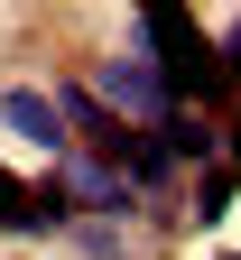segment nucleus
<instances>
[{"label": "nucleus", "instance_id": "obj_1", "mask_svg": "<svg viewBox=\"0 0 241 260\" xmlns=\"http://www.w3.org/2000/svg\"><path fill=\"white\" fill-rule=\"evenodd\" d=\"M140 47L158 56V75H167V93H177V103H223V93H232V75H223V38H204L186 10L140 19Z\"/></svg>", "mask_w": 241, "mask_h": 260}, {"label": "nucleus", "instance_id": "obj_2", "mask_svg": "<svg viewBox=\"0 0 241 260\" xmlns=\"http://www.w3.org/2000/svg\"><path fill=\"white\" fill-rule=\"evenodd\" d=\"M102 103H112V112H130V121H167V112H177V93H167V75H158V56L149 47H130V56H112V65H102Z\"/></svg>", "mask_w": 241, "mask_h": 260}, {"label": "nucleus", "instance_id": "obj_3", "mask_svg": "<svg viewBox=\"0 0 241 260\" xmlns=\"http://www.w3.org/2000/svg\"><path fill=\"white\" fill-rule=\"evenodd\" d=\"M0 121H10L28 149H47V158H75V130H65V103H56V93H28V84H19L10 103H0Z\"/></svg>", "mask_w": 241, "mask_h": 260}, {"label": "nucleus", "instance_id": "obj_4", "mask_svg": "<svg viewBox=\"0 0 241 260\" xmlns=\"http://www.w3.org/2000/svg\"><path fill=\"white\" fill-rule=\"evenodd\" d=\"M149 130H158V140H167V149H177V168H186V158H214V121H195L186 103H177V112H167V121H149Z\"/></svg>", "mask_w": 241, "mask_h": 260}, {"label": "nucleus", "instance_id": "obj_5", "mask_svg": "<svg viewBox=\"0 0 241 260\" xmlns=\"http://www.w3.org/2000/svg\"><path fill=\"white\" fill-rule=\"evenodd\" d=\"M232 186H241V168H214V177L195 186V233H214V223L232 214Z\"/></svg>", "mask_w": 241, "mask_h": 260}, {"label": "nucleus", "instance_id": "obj_6", "mask_svg": "<svg viewBox=\"0 0 241 260\" xmlns=\"http://www.w3.org/2000/svg\"><path fill=\"white\" fill-rule=\"evenodd\" d=\"M223 75L241 84V28H232V38H223Z\"/></svg>", "mask_w": 241, "mask_h": 260}, {"label": "nucleus", "instance_id": "obj_7", "mask_svg": "<svg viewBox=\"0 0 241 260\" xmlns=\"http://www.w3.org/2000/svg\"><path fill=\"white\" fill-rule=\"evenodd\" d=\"M158 10H186V0H140V19H158Z\"/></svg>", "mask_w": 241, "mask_h": 260}, {"label": "nucleus", "instance_id": "obj_8", "mask_svg": "<svg viewBox=\"0 0 241 260\" xmlns=\"http://www.w3.org/2000/svg\"><path fill=\"white\" fill-rule=\"evenodd\" d=\"M232 168H241V121H232Z\"/></svg>", "mask_w": 241, "mask_h": 260}]
</instances>
